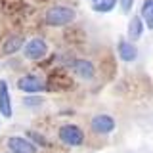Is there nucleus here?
Returning <instances> with one entry per match:
<instances>
[{
	"mask_svg": "<svg viewBox=\"0 0 153 153\" xmlns=\"http://www.w3.org/2000/svg\"><path fill=\"white\" fill-rule=\"evenodd\" d=\"M119 57L123 61H134L138 57V48L130 40H119Z\"/></svg>",
	"mask_w": 153,
	"mask_h": 153,
	"instance_id": "9",
	"label": "nucleus"
},
{
	"mask_svg": "<svg viewBox=\"0 0 153 153\" xmlns=\"http://www.w3.org/2000/svg\"><path fill=\"white\" fill-rule=\"evenodd\" d=\"M94 2V10L100 13H107L111 12V10L115 8V4L119 2V0H92Z\"/></svg>",
	"mask_w": 153,
	"mask_h": 153,
	"instance_id": "13",
	"label": "nucleus"
},
{
	"mask_svg": "<svg viewBox=\"0 0 153 153\" xmlns=\"http://www.w3.org/2000/svg\"><path fill=\"white\" fill-rule=\"evenodd\" d=\"M0 113L2 117L10 119L13 115L12 111V98H10V88L6 80H0Z\"/></svg>",
	"mask_w": 153,
	"mask_h": 153,
	"instance_id": "8",
	"label": "nucleus"
},
{
	"mask_svg": "<svg viewBox=\"0 0 153 153\" xmlns=\"http://www.w3.org/2000/svg\"><path fill=\"white\" fill-rule=\"evenodd\" d=\"M17 88L21 92H27V94H38V92H44L46 90V84L40 76L36 75H27V76H21L17 80Z\"/></svg>",
	"mask_w": 153,
	"mask_h": 153,
	"instance_id": "4",
	"label": "nucleus"
},
{
	"mask_svg": "<svg viewBox=\"0 0 153 153\" xmlns=\"http://www.w3.org/2000/svg\"><path fill=\"white\" fill-rule=\"evenodd\" d=\"M119 2H121V10L124 13H128L132 10V6H134V0H119Z\"/></svg>",
	"mask_w": 153,
	"mask_h": 153,
	"instance_id": "14",
	"label": "nucleus"
},
{
	"mask_svg": "<svg viewBox=\"0 0 153 153\" xmlns=\"http://www.w3.org/2000/svg\"><path fill=\"white\" fill-rule=\"evenodd\" d=\"M71 69H73V73L79 76V79H84V80H90L94 79V63L90 59H75L73 65H71Z\"/></svg>",
	"mask_w": 153,
	"mask_h": 153,
	"instance_id": "7",
	"label": "nucleus"
},
{
	"mask_svg": "<svg viewBox=\"0 0 153 153\" xmlns=\"http://www.w3.org/2000/svg\"><path fill=\"white\" fill-rule=\"evenodd\" d=\"M23 44H25V42H23L21 36H12L10 40H6V44H4V54H16Z\"/></svg>",
	"mask_w": 153,
	"mask_h": 153,
	"instance_id": "12",
	"label": "nucleus"
},
{
	"mask_svg": "<svg viewBox=\"0 0 153 153\" xmlns=\"http://www.w3.org/2000/svg\"><path fill=\"white\" fill-rule=\"evenodd\" d=\"M143 33V23L140 17H132L130 23H128V40L130 42H136L138 38L142 36Z\"/></svg>",
	"mask_w": 153,
	"mask_h": 153,
	"instance_id": "10",
	"label": "nucleus"
},
{
	"mask_svg": "<svg viewBox=\"0 0 153 153\" xmlns=\"http://www.w3.org/2000/svg\"><path fill=\"white\" fill-rule=\"evenodd\" d=\"M75 17H76V13H75L73 8H67V6H52L46 12L44 21L50 27H63V25L73 23Z\"/></svg>",
	"mask_w": 153,
	"mask_h": 153,
	"instance_id": "1",
	"label": "nucleus"
},
{
	"mask_svg": "<svg viewBox=\"0 0 153 153\" xmlns=\"http://www.w3.org/2000/svg\"><path fill=\"white\" fill-rule=\"evenodd\" d=\"M25 103H27V105H38V103H40V100H33V98H27V100H25Z\"/></svg>",
	"mask_w": 153,
	"mask_h": 153,
	"instance_id": "15",
	"label": "nucleus"
},
{
	"mask_svg": "<svg viewBox=\"0 0 153 153\" xmlns=\"http://www.w3.org/2000/svg\"><path fill=\"white\" fill-rule=\"evenodd\" d=\"M23 52L27 59H42L48 54V44L42 38H31L23 44Z\"/></svg>",
	"mask_w": 153,
	"mask_h": 153,
	"instance_id": "3",
	"label": "nucleus"
},
{
	"mask_svg": "<svg viewBox=\"0 0 153 153\" xmlns=\"http://www.w3.org/2000/svg\"><path fill=\"white\" fill-rule=\"evenodd\" d=\"M59 140L67 143V146H82L84 142V134L80 130L76 124H63V126L59 128Z\"/></svg>",
	"mask_w": 153,
	"mask_h": 153,
	"instance_id": "2",
	"label": "nucleus"
},
{
	"mask_svg": "<svg viewBox=\"0 0 153 153\" xmlns=\"http://www.w3.org/2000/svg\"><path fill=\"white\" fill-rule=\"evenodd\" d=\"M140 16H142V21L146 23V27L153 31V0H143Z\"/></svg>",
	"mask_w": 153,
	"mask_h": 153,
	"instance_id": "11",
	"label": "nucleus"
},
{
	"mask_svg": "<svg viewBox=\"0 0 153 153\" xmlns=\"http://www.w3.org/2000/svg\"><path fill=\"white\" fill-rule=\"evenodd\" d=\"M115 126H117V123L111 115H96L92 119V130L96 134H109L115 130Z\"/></svg>",
	"mask_w": 153,
	"mask_h": 153,
	"instance_id": "5",
	"label": "nucleus"
},
{
	"mask_svg": "<svg viewBox=\"0 0 153 153\" xmlns=\"http://www.w3.org/2000/svg\"><path fill=\"white\" fill-rule=\"evenodd\" d=\"M8 147L12 153H36V146L31 143L23 136H12L8 138Z\"/></svg>",
	"mask_w": 153,
	"mask_h": 153,
	"instance_id": "6",
	"label": "nucleus"
}]
</instances>
